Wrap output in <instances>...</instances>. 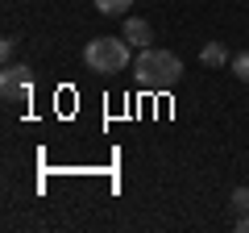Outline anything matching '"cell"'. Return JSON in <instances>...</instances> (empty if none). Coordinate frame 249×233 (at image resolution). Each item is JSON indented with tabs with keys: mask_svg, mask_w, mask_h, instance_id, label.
Returning a JSON list of instances; mask_svg holds the SVG:
<instances>
[{
	"mask_svg": "<svg viewBox=\"0 0 249 233\" xmlns=\"http://www.w3.org/2000/svg\"><path fill=\"white\" fill-rule=\"evenodd\" d=\"M129 4H133V0H96V9L104 13V17H121Z\"/></svg>",
	"mask_w": 249,
	"mask_h": 233,
	"instance_id": "cell-6",
	"label": "cell"
},
{
	"mask_svg": "<svg viewBox=\"0 0 249 233\" xmlns=\"http://www.w3.org/2000/svg\"><path fill=\"white\" fill-rule=\"evenodd\" d=\"M237 229H241V233H249V213H245V216H237Z\"/></svg>",
	"mask_w": 249,
	"mask_h": 233,
	"instance_id": "cell-10",
	"label": "cell"
},
{
	"mask_svg": "<svg viewBox=\"0 0 249 233\" xmlns=\"http://www.w3.org/2000/svg\"><path fill=\"white\" fill-rule=\"evenodd\" d=\"M229 204H232V213H237V216H245L249 213V188H237L229 196Z\"/></svg>",
	"mask_w": 249,
	"mask_h": 233,
	"instance_id": "cell-8",
	"label": "cell"
},
{
	"mask_svg": "<svg viewBox=\"0 0 249 233\" xmlns=\"http://www.w3.org/2000/svg\"><path fill=\"white\" fill-rule=\"evenodd\" d=\"M124 42H129V46H137V50H145V46L154 42L150 21H145V17H129V21H124Z\"/></svg>",
	"mask_w": 249,
	"mask_h": 233,
	"instance_id": "cell-4",
	"label": "cell"
},
{
	"mask_svg": "<svg viewBox=\"0 0 249 233\" xmlns=\"http://www.w3.org/2000/svg\"><path fill=\"white\" fill-rule=\"evenodd\" d=\"M232 75H237L241 83H249V50H241V54H232Z\"/></svg>",
	"mask_w": 249,
	"mask_h": 233,
	"instance_id": "cell-7",
	"label": "cell"
},
{
	"mask_svg": "<svg viewBox=\"0 0 249 233\" xmlns=\"http://www.w3.org/2000/svg\"><path fill=\"white\" fill-rule=\"evenodd\" d=\"M0 96L13 100V104L29 100L34 96V71H29L25 63H9L4 71H0Z\"/></svg>",
	"mask_w": 249,
	"mask_h": 233,
	"instance_id": "cell-3",
	"label": "cell"
},
{
	"mask_svg": "<svg viewBox=\"0 0 249 233\" xmlns=\"http://www.w3.org/2000/svg\"><path fill=\"white\" fill-rule=\"evenodd\" d=\"M133 75H137V83L145 92H170L183 79V58L175 50H154V46H145L133 58Z\"/></svg>",
	"mask_w": 249,
	"mask_h": 233,
	"instance_id": "cell-1",
	"label": "cell"
},
{
	"mask_svg": "<svg viewBox=\"0 0 249 233\" xmlns=\"http://www.w3.org/2000/svg\"><path fill=\"white\" fill-rule=\"evenodd\" d=\"M199 63H204V67H224V63H229V50H224V42H208L204 50H199Z\"/></svg>",
	"mask_w": 249,
	"mask_h": 233,
	"instance_id": "cell-5",
	"label": "cell"
},
{
	"mask_svg": "<svg viewBox=\"0 0 249 233\" xmlns=\"http://www.w3.org/2000/svg\"><path fill=\"white\" fill-rule=\"evenodd\" d=\"M133 46L124 42V34L121 38H91L88 46H83V63L91 67V71H100V75H116V71H129L133 67Z\"/></svg>",
	"mask_w": 249,
	"mask_h": 233,
	"instance_id": "cell-2",
	"label": "cell"
},
{
	"mask_svg": "<svg viewBox=\"0 0 249 233\" xmlns=\"http://www.w3.org/2000/svg\"><path fill=\"white\" fill-rule=\"evenodd\" d=\"M13 50H17V38H4V42H0V54H4V58H9Z\"/></svg>",
	"mask_w": 249,
	"mask_h": 233,
	"instance_id": "cell-9",
	"label": "cell"
}]
</instances>
